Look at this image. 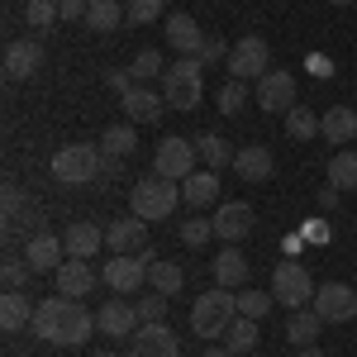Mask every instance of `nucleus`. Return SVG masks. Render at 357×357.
I'll list each match as a JSON object with an SVG mask.
<instances>
[{"instance_id":"nucleus-1","label":"nucleus","mask_w":357,"mask_h":357,"mask_svg":"<svg viewBox=\"0 0 357 357\" xmlns=\"http://www.w3.org/2000/svg\"><path fill=\"white\" fill-rule=\"evenodd\" d=\"M33 333L43 343H57V348H82L86 338L96 333V314L82 301H72V296L57 291V296L33 305Z\"/></svg>"},{"instance_id":"nucleus-2","label":"nucleus","mask_w":357,"mask_h":357,"mask_svg":"<svg viewBox=\"0 0 357 357\" xmlns=\"http://www.w3.org/2000/svg\"><path fill=\"white\" fill-rule=\"evenodd\" d=\"M234 319H238V296H229L224 286H210L205 296H195V305H191V329L200 333L205 343L224 338Z\"/></svg>"},{"instance_id":"nucleus-3","label":"nucleus","mask_w":357,"mask_h":357,"mask_svg":"<svg viewBox=\"0 0 357 357\" xmlns=\"http://www.w3.org/2000/svg\"><path fill=\"white\" fill-rule=\"evenodd\" d=\"M200 96H205V67L195 57H176L162 72L167 110H200Z\"/></svg>"},{"instance_id":"nucleus-4","label":"nucleus","mask_w":357,"mask_h":357,"mask_svg":"<svg viewBox=\"0 0 357 357\" xmlns=\"http://www.w3.org/2000/svg\"><path fill=\"white\" fill-rule=\"evenodd\" d=\"M100 167H105V153L96 143H67V148L53 153V181H62V186H91L100 176Z\"/></svg>"},{"instance_id":"nucleus-5","label":"nucleus","mask_w":357,"mask_h":357,"mask_svg":"<svg viewBox=\"0 0 357 357\" xmlns=\"http://www.w3.org/2000/svg\"><path fill=\"white\" fill-rule=\"evenodd\" d=\"M176 200H181V191H176V181H167V176H138L134 191H129V210H134L138 220H167L172 210H176Z\"/></svg>"},{"instance_id":"nucleus-6","label":"nucleus","mask_w":357,"mask_h":357,"mask_svg":"<svg viewBox=\"0 0 357 357\" xmlns=\"http://www.w3.org/2000/svg\"><path fill=\"white\" fill-rule=\"evenodd\" d=\"M229 77L234 82H262L267 72H272V48H267V38H257V33H243L234 48H229Z\"/></svg>"},{"instance_id":"nucleus-7","label":"nucleus","mask_w":357,"mask_h":357,"mask_svg":"<svg viewBox=\"0 0 357 357\" xmlns=\"http://www.w3.org/2000/svg\"><path fill=\"white\" fill-rule=\"evenodd\" d=\"M314 281H310V272H305L301 262H276V272H272V296H276V305H286V310H305V305L314 301Z\"/></svg>"},{"instance_id":"nucleus-8","label":"nucleus","mask_w":357,"mask_h":357,"mask_svg":"<svg viewBox=\"0 0 357 357\" xmlns=\"http://www.w3.org/2000/svg\"><path fill=\"white\" fill-rule=\"evenodd\" d=\"M143 257H148V252H114V257H105L100 281L110 286L114 296H134V291H143L148 267H153V262H143Z\"/></svg>"},{"instance_id":"nucleus-9","label":"nucleus","mask_w":357,"mask_h":357,"mask_svg":"<svg viewBox=\"0 0 357 357\" xmlns=\"http://www.w3.org/2000/svg\"><path fill=\"white\" fill-rule=\"evenodd\" d=\"M195 162H200V153H195V143L191 138H181V134H172L158 143V158H153V172L158 176H167V181H186L195 172Z\"/></svg>"},{"instance_id":"nucleus-10","label":"nucleus","mask_w":357,"mask_h":357,"mask_svg":"<svg viewBox=\"0 0 357 357\" xmlns=\"http://www.w3.org/2000/svg\"><path fill=\"white\" fill-rule=\"evenodd\" d=\"M310 305H314V314H319L324 324H348V319H357V291H353V286H343V281L319 286Z\"/></svg>"},{"instance_id":"nucleus-11","label":"nucleus","mask_w":357,"mask_h":357,"mask_svg":"<svg viewBox=\"0 0 357 357\" xmlns=\"http://www.w3.org/2000/svg\"><path fill=\"white\" fill-rule=\"evenodd\" d=\"M257 110H267V114H291L296 110V77L281 72V67H272V72L257 82Z\"/></svg>"},{"instance_id":"nucleus-12","label":"nucleus","mask_w":357,"mask_h":357,"mask_svg":"<svg viewBox=\"0 0 357 357\" xmlns=\"http://www.w3.org/2000/svg\"><path fill=\"white\" fill-rule=\"evenodd\" d=\"M43 72V43L38 38H15L5 48V77L10 82H33Z\"/></svg>"},{"instance_id":"nucleus-13","label":"nucleus","mask_w":357,"mask_h":357,"mask_svg":"<svg viewBox=\"0 0 357 357\" xmlns=\"http://www.w3.org/2000/svg\"><path fill=\"white\" fill-rule=\"evenodd\" d=\"M129 357H181V343L167 324H138L129 338Z\"/></svg>"},{"instance_id":"nucleus-14","label":"nucleus","mask_w":357,"mask_h":357,"mask_svg":"<svg viewBox=\"0 0 357 357\" xmlns=\"http://www.w3.org/2000/svg\"><path fill=\"white\" fill-rule=\"evenodd\" d=\"M105 248L110 252H148V220L124 215V220L105 224Z\"/></svg>"},{"instance_id":"nucleus-15","label":"nucleus","mask_w":357,"mask_h":357,"mask_svg":"<svg viewBox=\"0 0 357 357\" xmlns=\"http://www.w3.org/2000/svg\"><path fill=\"white\" fill-rule=\"evenodd\" d=\"M96 329L105 338H134L138 333V310L129 301H105L96 310Z\"/></svg>"},{"instance_id":"nucleus-16","label":"nucleus","mask_w":357,"mask_h":357,"mask_svg":"<svg viewBox=\"0 0 357 357\" xmlns=\"http://www.w3.org/2000/svg\"><path fill=\"white\" fill-rule=\"evenodd\" d=\"M215 234H220L224 243H243L248 234H252V205L248 200H224L220 215H215Z\"/></svg>"},{"instance_id":"nucleus-17","label":"nucleus","mask_w":357,"mask_h":357,"mask_svg":"<svg viewBox=\"0 0 357 357\" xmlns=\"http://www.w3.org/2000/svg\"><path fill=\"white\" fill-rule=\"evenodd\" d=\"M53 276H57V291H62V296H72V301L91 296V291H96V281H100V276H96V267H91L86 257H67Z\"/></svg>"},{"instance_id":"nucleus-18","label":"nucleus","mask_w":357,"mask_h":357,"mask_svg":"<svg viewBox=\"0 0 357 357\" xmlns=\"http://www.w3.org/2000/svg\"><path fill=\"white\" fill-rule=\"evenodd\" d=\"M119 105H124V119L129 124H158L167 110V100L158 91H148V86H134L129 96H119Z\"/></svg>"},{"instance_id":"nucleus-19","label":"nucleus","mask_w":357,"mask_h":357,"mask_svg":"<svg viewBox=\"0 0 357 357\" xmlns=\"http://www.w3.org/2000/svg\"><path fill=\"white\" fill-rule=\"evenodd\" d=\"M62 257H67V243H62L57 234H33L29 248H24L29 272H57V267H62Z\"/></svg>"},{"instance_id":"nucleus-20","label":"nucleus","mask_w":357,"mask_h":357,"mask_svg":"<svg viewBox=\"0 0 357 357\" xmlns=\"http://www.w3.org/2000/svg\"><path fill=\"white\" fill-rule=\"evenodd\" d=\"M234 172H238V181H252V186H257V181H267V176L276 172V158L262 148V143H248V148L234 153Z\"/></svg>"},{"instance_id":"nucleus-21","label":"nucleus","mask_w":357,"mask_h":357,"mask_svg":"<svg viewBox=\"0 0 357 357\" xmlns=\"http://www.w3.org/2000/svg\"><path fill=\"white\" fill-rule=\"evenodd\" d=\"M62 243H67V257H96L105 248V229L91 224V220H77V224H67Z\"/></svg>"},{"instance_id":"nucleus-22","label":"nucleus","mask_w":357,"mask_h":357,"mask_svg":"<svg viewBox=\"0 0 357 357\" xmlns=\"http://www.w3.org/2000/svg\"><path fill=\"white\" fill-rule=\"evenodd\" d=\"M181 200L191 205V210H205V205H215L220 200V172H191L186 181H181Z\"/></svg>"},{"instance_id":"nucleus-23","label":"nucleus","mask_w":357,"mask_h":357,"mask_svg":"<svg viewBox=\"0 0 357 357\" xmlns=\"http://www.w3.org/2000/svg\"><path fill=\"white\" fill-rule=\"evenodd\" d=\"M167 43L181 57H195L200 43H205V33H200V24H195L191 15H167Z\"/></svg>"},{"instance_id":"nucleus-24","label":"nucleus","mask_w":357,"mask_h":357,"mask_svg":"<svg viewBox=\"0 0 357 357\" xmlns=\"http://www.w3.org/2000/svg\"><path fill=\"white\" fill-rule=\"evenodd\" d=\"M319 134L329 138V143H353L357 138V110L353 105H329V110L319 114Z\"/></svg>"},{"instance_id":"nucleus-25","label":"nucleus","mask_w":357,"mask_h":357,"mask_svg":"<svg viewBox=\"0 0 357 357\" xmlns=\"http://www.w3.org/2000/svg\"><path fill=\"white\" fill-rule=\"evenodd\" d=\"M210 276H215V286L234 291V286H243V281H248V257H243V252H238L234 243H229L220 257L210 262Z\"/></svg>"},{"instance_id":"nucleus-26","label":"nucleus","mask_w":357,"mask_h":357,"mask_svg":"<svg viewBox=\"0 0 357 357\" xmlns=\"http://www.w3.org/2000/svg\"><path fill=\"white\" fill-rule=\"evenodd\" d=\"M319 329H324V319L314 314V305H305V310H291V319H286V338H291V348H314Z\"/></svg>"},{"instance_id":"nucleus-27","label":"nucleus","mask_w":357,"mask_h":357,"mask_svg":"<svg viewBox=\"0 0 357 357\" xmlns=\"http://www.w3.org/2000/svg\"><path fill=\"white\" fill-rule=\"evenodd\" d=\"M24 324H33V305H29V296L24 291H5V296H0V329L20 333Z\"/></svg>"},{"instance_id":"nucleus-28","label":"nucleus","mask_w":357,"mask_h":357,"mask_svg":"<svg viewBox=\"0 0 357 357\" xmlns=\"http://www.w3.org/2000/svg\"><path fill=\"white\" fill-rule=\"evenodd\" d=\"M134 148H138V129L129 124V119H124V124H110V129H105V138H100V153H105V158H114V162H124Z\"/></svg>"},{"instance_id":"nucleus-29","label":"nucleus","mask_w":357,"mask_h":357,"mask_svg":"<svg viewBox=\"0 0 357 357\" xmlns=\"http://www.w3.org/2000/svg\"><path fill=\"white\" fill-rule=\"evenodd\" d=\"M119 20H129L119 0H91L86 5V29H96V33H114Z\"/></svg>"},{"instance_id":"nucleus-30","label":"nucleus","mask_w":357,"mask_h":357,"mask_svg":"<svg viewBox=\"0 0 357 357\" xmlns=\"http://www.w3.org/2000/svg\"><path fill=\"white\" fill-rule=\"evenodd\" d=\"M195 153H200V162L210 167V172L234 167V148H229V138H220V134H200L195 138Z\"/></svg>"},{"instance_id":"nucleus-31","label":"nucleus","mask_w":357,"mask_h":357,"mask_svg":"<svg viewBox=\"0 0 357 357\" xmlns=\"http://www.w3.org/2000/svg\"><path fill=\"white\" fill-rule=\"evenodd\" d=\"M329 186L357 191V148H338V153L329 158Z\"/></svg>"},{"instance_id":"nucleus-32","label":"nucleus","mask_w":357,"mask_h":357,"mask_svg":"<svg viewBox=\"0 0 357 357\" xmlns=\"http://www.w3.org/2000/svg\"><path fill=\"white\" fill-rule=\"evenodd\" d=\"M220 343H224V348H229L234 357H248L252 348H257V319H243V314H238V319L229 324V333H224Z\"/></svg>"},{"instance_id":"nucleus-33","label":"nucleus","mask_w":357,"mask_h":357,"mask_svg":"<svg viewBox=\"0 0 357 357\" xmlns=\"http://www.w3.org/2000/svg\"><path fill=\"white\" fill-rule=\"evenodd\" d=\"M148 281H153L158 296H176V291L186 286V272H181L176 262H153V267H148Z\"/></svg>"},{"instance_id":"nucleus-34","label":"nucleus","mask_w":357,"mask_h":357,"mask_svg":"<svg viewBox=\"0 0 357 357\" xmlns=\"http://www.w3.org/2000/svg\"><path fill=\"white\" fill-rule=\"evenodd\" d=\"M286 134L296 138V143H310V138L319 134V114L310 110V105H296V110L286 114Z\"/></svg>"},{"instance_id":"nucleus-35","label":"nucleus","mask_w":357,"mask_h":357,"mask_svg":"<svg viewBox=\"0 0 357 357\" xmlns=\"http://www.w3.org/2000/svg\"><path fill=\"white\" fill-rule=\"evenodd\" d=\"M272 305H276L272 291H243V296H238V314H243V319H257V324H262V319L272 314Z\"/></svg>"},{"instance_id":"nucleus-36","label":"nucleus","mask_w":357,"mask_h":357,"mask_svg":"<svg viewBox=\"0 0 357 357\" xmlns=\"http://www.w3.org/2000/svg\"><path fill=\"white\" fill-rule=\"evenodd\" d=\"M129 72H134L138 86L153 82V77H162V72H167V67H162V53H158V48H143V53L134 57V67H129Z\"/></svg>"},{"instance_id":"nucleus-37","label":"nucleus","mask_w":357,"mask_h":357,"mask_svg":"<svg viewBox=\"0 0 357 357\" xmlns=\"http://www.w3.org/2000/svg\"><path fill=\"white\" fill-rule=\"evenodd\" d=\"M215 238V220H181V243L186 248H205Z\"/></svg>"},{"instance_id":"nucleus-38","label":"nucleus","mask_w":357,"mask_h":357,"mask_svg":"<svg viewBox=\"0 0 357 357\" xmlns=\"http://www.w3.org/2000/svg\"><path fill=\"white\" fill-rule=\"evenodd\" d=\"M243 105H248V82L229 77V86L220 91V114H243Z\"/></svg>"},{"instance_id":"nucleus-39","label":"nucleus","mask_w":357,"mask_h":357,"mask_svg":"<svg viewBox=\"0 0 357 357\" xmlns=\"http://www.w3.org/2000/svg\"><path fill=\"white\" fill-rule=\"evenodd\" d=\"M162 10H167V0H129V5H124L129 24H153V20H158Z\"/></svg>"},{"instance_id":"nucleus-40","label":"nucleus","mask_w":357,"mask_h":357,"mask_svg":"<svg viewBox=\"0 0 357 357\" xmlns=\"http://www.w3.org/2000/svg\"><path fill=\"white\" fill-rule=\"evenodd\" d=\"M24 20H29L33 29H48L53 20H62V15H57L53 0H29V5H24Z\"/></svg>"},{"instance_id":"nucleus-41","label":"nucleus","mask_w":357,"mask_h":357,"mask_svg":"<svg viewBox=\"0 0 357 357\" xmlns=\"http://www.w3.org/2000/svg\"><path fill=\"white\" fill-rule=\"evenodd\" d=\"M134 310H138V324H162L167 319V296H143Z\"/></svg>"},{"instance_id":"nucleus-42","label":"nucleus","mask_w":357,"mask_h":357,"mask_svg":"<svg viewBox=\"0 0 357 357\" xmlns=\"http://www.w3.org/2000/svg\"><path fill=\"white\" fill-rule=\"evenodd\" d=\"M195 62H200V67H220V62H229V43H224V38H205L200 53H195Z\"/></svg>"},{"instance_id":"nucleus-43","label":"nucleus","mask_w":357,"mask_h":357,"mask_svg":"<svg viewBox=\"0 0 357 357\" xmlns=\"http://www.w3.org/2000/svg\"><path fill=\"white\" fill-rule=\"evenodd\" d=\"M24 272H29V262L10 257V262H5V291H20V286H24Z\"/></svg>"},{"instance_id":"nucleus-44","label":"nucleus","mask_w":357,"mask_h":357,"mask_svg":"<svg viewBox=\"0 0 357 357\" xmlns=\"http://www.w3.org/2000/svg\"><path fill=\"white\" fill-rule=\"evenodd\" d=\"M105 86H110L114 96H129V91H134V72H129V67H124V72H110V77H105Z\"/></svg>"},{"instance_id":"nucleus-45","label":"nucleus","mask_w":357,"mask_h":357,"mask_svg":"<svg viewBox=\"0 0 357 357\" xmlns=\"http://www.w3.org/2000/svg\"><path fill=\"white\" fill-rule=\"evenodd\" d=\"M86 5L91 0H57V15L62 20H86Z\"/></svg>"},{"instance_id":"nucleus-46","label":"nucleus","mask_w":357,"mask_h":357,"mask_svg":"<svg viewBox=\"0 0 357 357\" xmlns=\"http://www.w3.org/2000/svg\"><path fill=\"white\" fill-rule=\"evenodd\" d=\"M20 205H24V195H20V186L10 181V186H5V215L15 220V215H20Z\"/></svg>"},{"instance_id":"nucleus-47","label":"nucleus","mask_w":357,"mask_h":357,"mask_svg":"<svg viewBox=\"0 0 357 357\" xmlns=\"http://www.w3.org/2000/svg\"><path fill=\"white\" fill-rule=\"evenodd\" d=\"M338 186H324V191H319V210H333V205H338Z\"/></svg>"},{"instance_id":"nucleus-48","label":"nucleus","mask_w":357,"mask_h":357,"mask_svg":"<svg viewBox=\"0 0 357 357\" xmlns=\"http://www.w3.org/2000/svg\"><path fill=\"white\" fill-rule=\"evenodd\" d=\"M200 357H234V353H229V348H224V343H220V348H205V353H200Z\"/></svg>"},{"instance_id":"nucleus-49","label":"nucleus","mask_w":357,"mask_h":357,"mask_svg":"<svg viewBox=\"0 0 357 357\" xmlns=\"http://www.w3.org/2000/svg\"><path fill=\"white\" fill-rule=\"evenodd\" d=\"M296 357H324L319 348H296Z\"/></svg>"},{"instance_id":"nucleus-50","label":"nucleus","mask_w":357,"mask_h":357,"mask_svg":"<svg viewBox=\"0 0 357 357\" xmlns=\"http://www.w3.org/2000/svg\"><path fill=\"white\" fill-rule=\"evenodd\" d=\"M96 357H119V353H96Z\"/></svg>"},{"instance_id":"nucleus-51","label":"nucleus","mask_w":357,"mask_h":357,"mask_svg":"<svg viewBox=\"0 0 357 357\" xmlns=\"http://www.w3.org/2000/svg\"><path fill=\"white\" fill-rule=\"evenodd\" d=\"M333 5H353V0H333Z\"/></svg>"}]
</instances>
